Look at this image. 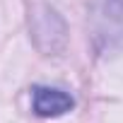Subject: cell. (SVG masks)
Listing matches in <instances>:
<instances>
[{
	"mask_svg": "<svg viewBox=\"0 0 123 123\" xmlns=\"http://www.w3.org/2000/svg\"><path fill=\"white\" fill-rule=\"evenodd\" d=\"M75 99L58 89V87H34L31 89V111L41 118H58V116H65L68 111H73Z\"/></svg>",
	"mask_w": 123,
	"mask_h": 123,
	"instance_id": "1",
	"label": "cell"
}]
</instances>
